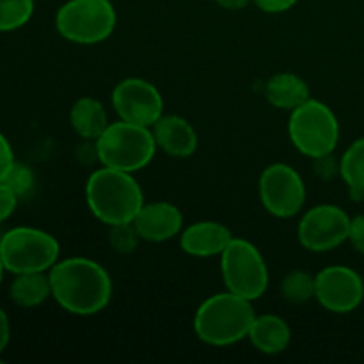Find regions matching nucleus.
Segmentation results:
<instances>
[{
	"mask_svg": "<svg viewBox=\"0 0 364 364\" xmlns=\"http://www.w3.org/2000/svg\"><path fill=\"white\" fill-rule=\"evenodd\" d=\"M52 297L64 311L78 316L96 315L112 299V279L98 262L68 258L48 270Z\"/></svg>",
	"mask_w": 364,
	"mask_h": 364,
	"instance_id": "obj_1",
	"label": "nucleus"
},
{
	"mask_svg": "<svg viewBox=\"0 0 364 364\" xmlns=\"http://www.w3.org/2000/svg\"><path fill=\"white\" fill-rule=\"evenodd\" d=\"M85 201L100 223L116 226L134 223L144 206V196L132 173L102 167L85 183Z\"/></svg>",
	"mask_w": 364,
	"mask_h": 364,
	"instance_id": "obj_2",
	"label": "nucleus"
},
{
	"mask_svg": "<svg viewBox=\"0 0 364 364\" xmlns=\"http://www.w3.org/2000/svg\"><path fill=\"white\" fill-rule=\"evenodd\" d=\"M255 318L252 301L224 291L199 306L194 316V333L203 343L228 347L247 338Z\"/></svg>",
	"mask_w": 364,
	"mask_h": 364,
	"instance_id": "obj_3",
	"label": "nucleus"
},
{
	"mask_svg": "<svg viewBox=\"0 0 364 364\" xmlns=\"http://www.w3.org/2000/svg\"><path fill=\"white\" fill-rule=\"evenodd\" d=\"M95 142L96 155L102 166L124 173L144 169L156 151L151 128L123 119L110 123Z\"/></svg>",
	"mask_w": 364,
	"mask_h": 364,
	"instance_id": "obj_4",
	"label": "nucleus"
},
{
	"mask_svg": "<svg viewBox=\"0 0 364 364\" xmlns=\"http://www.w3.org/2000/svg\"><path fill=\"white\" fill-rule=\"evenodd\" d=\"M60 245L53 235L38 228L20 226L0 238V258L6 272H46L59 262Z\"/></svg>",
	"mask_w": 364,
	"mask_h": 364,
	"instance_id": "obj_5",
	"label": "nucleus"
},
{
	"mask_svg": "<svg viewBox=\"0 0 364 364\" xmlns=\"http://www.w3.org/2000/svg\"><path fill=\"white\" fill-rule=\"evenodd\" d=\"M291 144L309 159L331 155L340 141L338 117L326 103L309 98L291 110L288 123Z\"/></svg>",
	"mask_w": 364,
	"mask_h": 364,
	"instance_id": "obj_6",
	"label": "nucleus"
},
{
	"mask_svg": "<svg viewBox=\"0 0 364 364\" xmlns=\"http://www.w3.org/2000/svg\"><path fill=\"white\" fill-rule=\"evenodd\" d=\"M117 16L110 0H68L55 14V28L66 41L96 45L110 38Z\"/></svg>",
	"mask_w": 364,
	"mask_h": 364,
	"instance_id": "obj_7",
	"label": "nucleus"
},
{
	"mask_svg": "<svg viewBox=\"0 0 364 364\" xmlns=\"http://www.w3.org/2000/svg\"><path fill=\"white\" fill-rule=\"evenodd\" d=\"M220 274L228 291L247 301L262 297L269 287V267L252 242L233 238L220 255Z\"/></svg>",
	"mask_w": 364,
	"mask_h": 364,
	"instance_id": "obj_8",
	"label": "nucleus"
},
{
	"mask_svg": "<svg viewBox=\"0 0 364 364\" xmlns=\"http://www.w3.org/2000/svg\"><path fill=\"white\" fill-rule=\"evenodd\" d=\"M259 199L270 215L290 219L306 203L304 181L288 164H272L259 176Z\"/></svg>",
	"mask_w": 364,
	"mask_h": 364,
	"instance_id": "obj_9",
	"label": "nucleus"
},
{
	"mask_svg": "<svg viewBox=\"0 0 364 364\" xmlns=\"http://www.w3.org/2000/svg\"><path fill=\"white\" fill-rule=\"evenodd\" d=\"M350 217L336 205H316L304 213L297 228L299 242L311 252H327L348 240Z\"/></svg>",
	"mask_w": 364,
	"mask_h": 364,
	"instance_id": "obj_10",
	"label": "nucleus"
},
{
	"mask_svg": "<svg viewBox=\"0 0 364 364\" xmlns=\"http://www.w3.org/2000/svg\"><path fill=\"white\" fill-rule=\"evenodd\" d=\"M315 299L331 313H352L364 299L363 277L350 267H326L315 276Z\"/></svg>",
	"mask_w": 364,
	"mask_h": 364,
	"instance_id": "obj_11",
	"label": "nucleus"
},
{
	"mask_svg": "<svg viewBox=\"0 0 364 364\" xmlns=\"http://www.w3.org/2000/svg\"><path fill=\"white\" fill-rule=\"evenodd\" d=\"M112 105L121 119L141 127L151 128L164 116L162 95L144 78L121 80L112 91Z\"/></svg>",
	"mask_w": 364,
	"mask_h": 364,
	"instance_id": "obj_12",
	"label": "nucleus"
},
{
	"mask_svg": "<svg viewBox=\"0 0 364 364\" xmlns=\"http://www.w3.org/2000/svg\"><path fill=\"white\" fill-rule=\"evenodd\" d=\"M141 240L160 244L178 237L183 228V215L173 203H144L141 212L134 219Z\"/></svg>",
	"mask_w": 364,
	"mask_h": 364,
	"instance_id": "obj_13",
	"label": "nucleus"
},
{
	"mask_svg": "<svg viewBox=\"0 0 364 364\" xmlns=\"http://www.w3.org/2000/svg\"><path fill=\"white\" fill-rule=\"evenodd\" d=\"M231 240H233V235L230 228L215 220H201V223L191 224L180 233L181 249L196 258L220 256Z\"/></svg>",
	"mask_w": 364,
	"mask_h": 364,
	"instance_id": "obj_14",
	"label": "nucleus"
},
{
	"mask_svg": "<svg viewBox=\"0 0 364 364\" xmlns=\"http://www.w3.org/2000/svg\"><path fill=\"white\" fill-rule=\"evenodd\" d=\"M156 148L174 159H187L198 149V134L185 117L171 114L162 116L151 127Z\"/></svg>",
	"mask_w": 364,
	"mask_h": 364,
	"instance_id": "obj_15",
	"label": "nucleus"
},
{
	"mask_svg": "<svg viewBox=\"0 0 364 364\" xmlns=\"http://www.w3.org/2000/svg\"><path fill=\"white\" fill-rule=\"evenodd\" d=\"M247 340L262 354L276 355L288 348L291 341V331L281 316L262 315L256 316L252 322Z\"/></svg>",
	"mask_w": 364,
	"mask_h": 364,
	"instance_id": "obj_16",
	"label": "nucleus"
},
{
	"mask_svg": "<svg viewBox=\"0 0 364 364\" xmlns=\"http://www.w3.org/2000/svg\"><path fill=\"white\" fill-rule=\"evenodd\" d=\"M265 98L276 109L294 110L311 98V91L304 78L295 73H277L265 85Z\"/></svg>",
	"mask_w": 364,
	"mask_h": 364,
	"instance_id": "obj_17",
	"label": "nucleus"
},
{
	"mask_svg": "<svg viewBox=\"0 0 364 364\" xmlns=\"http://www.w3.org/2000/svg\"><path fill=\"white\" fill-rule=\"evenodd\" d=\"M70 123L75 134L85 141H96L110 124L103 103L91 96H84L75 102L70 110Z\"/></svg>",
	"mask_w": 364,
	"mask_h": 364,
	"instance_id": "obj_18",
	"label": "nucleus"
},
{
	"mask_svg": "<svg viewBox=\"0 0 364 364\" xmlns=\"http://www.w3.org/2000/svg\"><path fill=\"white\" fill-rule=\"evenodd\" d=\"M52 297V284L45 272L18 274L9 287V299L18 308H38Z\"/></svg>",
	"mask_w": 364,
	"mask_h": 364,
	"instance_id": "obj_19",
	"label": "nucleus"
},
{
	"mask_svg": "<svg viewBox=\"0 0 364 364\" xmlns=\"http://www.w3.org/2000/svg\"><path fill=\"white\" fill-rule=\"evenodd\" d=\"M340 176L350 191L352 199L364 198V137L348 146L340 160Z\"/></svg>",
	"mask_w": 364,
	"mask_h": 364,
	"instance_id": "obj_20",
	"label": "nucleus"
},
{
	"mask_svg": "<svg viewBox=\"0 0 364 364\" xmlns=\"http://www.w3.org/2000/svg\"><path fill=\"white\" fill-rule=\"evenodd\" d=\"M281 295L290 304H306L315 297V276L304 270H291L281 283Z\"/></svg>",
	"mask_w": 364,
	"mask_h": 364,
	"instance_id": "obj_21",
	"label": "nucleus"
},
{
	"mask_svg": "<svg viewBox=\"0 0 364 364\" xmlns=\"http://www.w3.org/2000/svg\"><path fill=\"white\" fill-rule=\"evenodd\" d=\"M34 14V0H0V32L21 28Z\"/></svg>",
	"mask_w": 364,
	"mask_h": 364,
	"instance_id": "obj_22",
	"label": "nucleus"
},
{
	"mask_svg": "<svg viewBox=\"0 0 364 364\" xmlns=\"http://www.w3.org/2000/svg\"><path fill=\"white\" fill-rule=\"evenodd\" d=\"M139 240H141V237H139L134 223L110 226L109 242L119 255H130V252H134L137 249Z\"/></svg>",
	"mask_w": 364,
	"mask_h": 364,
	"instance_id": "obj_23",
	"label": "nucleus"
},
{
	"mask_svg": "<svg viewBox=\"0 0 364 364\" xmlns=\"http://www.w3.org/2000/svg\"><path fill=\"white\" fill-rule=\"evenodd\" d=\"M4 183H6L18 198H21V196L28 194V192L32 191V187H34V173H32L31 167L25 166V164L14 162L13 167L9 169V173H7Z\"/></svg>",
	"mask_w": 364,
	"mask_h": 364,
	"instance_id": "obj_24",
	"label": "nucleus"
},
{
	"mask_svg": "<svg viewBox=\"0 0 364 364\" xmlns=\"http://www.w3.org/2000/svg\"><path fill=\"white\" fill-rule=\"evenodd\" d=\"M18 199L20 198L4 181H0V223H4V220L13 215L14 210H16Z\"/></svg>",
	"mask_w": 364,
	"mask_h": 364,
	"instance_id": "obj_25",
	"label": "nucleus"
},
{
	"mask_svg": "<svg viewBox=\"0 0 364 364\" xmlns=\"http://www.w3.org/2000/svg\"><path fill=\"white\" fill-rule=\"evenodd\" d=\"M14 162H16V160H14L13 148H11L6 135L0 132V181L6 180L7 173H9V169L13 167Z\"/></svg>",
	"mask_w": 364,
	"mask_h": 364,
	"instance_id": "obj_26",
	"label": "nucleus"
},
{
	"mask_svg": "<svg viewBox=\"0 0 364 364\" xmlns=\"http://www.w3.org/2000/svg\"><path fill=\"white\" fill-rule=\"evenodd\" d=\"M348 242L359 255L364 256V215H358L350 220Z\"/></svg>",
	"mask_w": 364,
	"mask_h": 364,
	"instance_id": "obj_27",
	"label": "nucleus"
},
{
	"mask_svg": "<svg viewBox=\"0 0 364 364\" xmlns=\"http://www.w3.org/2000/svg\"><path fill=\"white\" fill-rule=\"evenodd\" d=\"M297 2L299 0H255L256 6H258L263 13L269 14L284 13V11L291 9Z\"/></svg>",
	"mask_w": 364,
	"mask_h": 364,
	"instance_id": "obj_28",
	"label": "nucleus"
},
{
	"mask_svg": "<svg viewBox=\"0 0 364 364\" xmlns=\"http://www.w3.org/2000/svg\"><path fill=\"white\" fill-rule=\"evenodd\" d=\"M315 160H316V173H318V176L323 178V180H331L334 174L340 173V164L336 166V162H334L333 159V153L326 156H318V159Z\"/></svg>",
	"mask_w": 364,
	"mask_h": 364,
	"instance_id": "obj_29",
	"label": "nucleus"
},
{
	"mask_svg": "<svg viewBox=\"0 0 364 364\" xmlns=\"http://www.w3.org/2000/svg\"><path fill=\"white\" fill-rule=\"evenodd\" d=\"M11 338V326H9V316L7 313L0 308V354L6 350V347L9 345Z\"/></svg>",
	"mask_w": 364,
	"mask_h": 364,
	"instance_id": "obj_30",
	"label": "nucleus"
},
{
	"mask_svg": "<svg viewBox=\"0 0 364 364\" xmlns=\"http://www.w3.org/2000/svg\"><path fill=\"white\" fill-rule=\"evenodd\" d=\"M215 2L219 4V6L223 7V9L240 11V9H244V7H247L251 0H215Z\"/></svg>",
	"mask_w": 364,
	"mask_h": 364,
	"instance_id": "obj_31",
	"label": "nucleus"
},
{
	"mask_svg": "<svg viewBox=\"0 0 364 364\" xmlns=\"http://www.w3.org/2000/svg\"><path fill=\"white\" fill-rule=\"evenodd\" d=\"M4 272H6V267H4L2 258H0V287H2V281H4Z\"/></svg>",
	"mask_w": 364,
	"mask_h": 364,
	"instance_id": "obj_32",
	"label": "nucleus"
}]
</instances>
